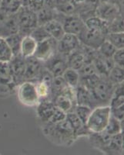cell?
I'll list each match as a JSON object with an SVG mask.
<instances>
[{"mask_svg":"<svg viewBox=\"0 0 124 155\" xmlns=\"http://www.w3.org/2000/svg\"><path fill=\"white\" fill-rule=\"evenodd\" d=\"M0 2H1V0H0Z\"/></svg>","mask_w":124,"mask_h":155,"instance_id":"obj_36","label":"cell"},{"mask_svg":"<svg viewBox=\"0 0 124 155\" xmlns=\"http://www.w3.org/2000/svg\"><path fill=\"white\" fill-rule=\"evenodd\" d=\"M81 44L78 37L73 34H65L57 43V51L67 57L80 47Z\"/></svg>","mask_w":124,"mask_h":155,"instance_id":"obj_14","label":"cell"},{"mask_svg":"<svg viewBox=\"0 0 124 155\" xmlns=\"http://www.w3.org/2000/svg\"><path fill=\"white\" fill-rule=\"evenodd\" d=\"M67 120L70 123L73 130L75 137L77 138L82 136H89L90 131L88 130L86 124H84L76 115L74 112L67 113Z\"/></svg>","mask_w":124,"mask_h":155,"instance_id":"obj_18","label":"cell"},{"mask_svg":"<svg viewBox=\"0 0 124 155\" xmlns=\"http://www.w3.org/2000/svg\"><path fill=\"white\" fill-rule=\"evenodd\" d=\"M110 114L119 121H123L124 116V95L123 83L115 87L112 97L109 102Z\"/></svg>","mask_w":124,"mask_h":155,"instance_id":"obj_5","label":"cell"},{"mask_svg":"<svg viewBox=\"0 0 124 155\" xmlns=\"http://www.w3.org/2000/svg\"><path fill=\"white\" fill-rule=\"evenodd\" d=\"M37 47V42L31 35L23 37L20 46V54L24 58L34 56Z\"/></svg>","mask_w":124,"mask_h":155,"instance_id":"obj_21","label":"cell"},{"mask_svg":"<svg viewBox=\"0 0 124 155\" xmlns=\"http://www.w3.org/2000/svg\"><path fill=\"white\" fill-rule=\"evenodd\" d=\"M13 57V54L4 38H0V62L9 63Z\"/></svg>","mask_w":124,"mask_h":155,"instance_id":"obj_28","label":"cell"},{"mask_svg":"<svg viewBox=\"0 0 124 155\" xmlns=\"http://www.w3.org/2000/svg\"><path fill=\"white\" fill-rule=\"evenodd\" d=\"M114 65L123 68L124 64V49H117L112 57Z\"/></svg>","mask_w":124,"mask_h":155,"instance_id":"obj_34","label":"cell"},{"mask_svg":"<svg viewBox=\"0 0 124 155\" xmlns=\"http://www.w3.org/2000/svg\"><path fill=\"white\" fill-rule=\"evenodd\" d=\"M58 41L52 37L37 42V47L34 56L41 62H45L57 52Z\"/></svg>","mask_w":124,"mask_h":155,"instance_id":"obj_7","label":"cell"},{"mask_svg":"<svg viewBox=\"0 0 124 155\" xmlns=\"http://www.w3.org/2000/svg\"><path fill=\"white\" fill-rule=\"evenodd\" d=\"M43 66L54 78L60 77L68 68L67 57L63 56L57 51L49 60L43 62Z\"/></svg>","mask_w":124,"mask_h":155,"instance_id":"obj_11","label":"cell"},{"mask_svg":"<svg viewBox=\"0 0 124 155\" xmlns=\"http://www.w3.org/2000/svg\"><path fill=\"white\" fill-rule=\"evenodd\" d=\"M49 36L56 41H60L65 34L62 23L56 19H53L42 25Z\"/></svg>","mask_w":124,"mask_h":155,"instance_id":"obj_19","label":"cell"},{"mask_svg":"<svg viewBox=\"0 0 124 155\" xmlns=\"http://www.w3.org/2000/svg\"><path fill=\"white\" fill-rule=\"evenodd\" d=\"M16 14L19 34L22 36L30 35L33 30L39 26L37 12L29 6H23L19 9Z\"/></svg>","mask_w":124,"mask_h":155,"instance_id":"obj_3","label":"cell"},{"mask_svg":"<svg viewBox=\"0 0 124 155\" xmlns=\"http://www.w3.org/2000/svg\"><path fill=\"white\" fill-rule=\"evenodd\" d=\"M16 91L17 92L18 99L23 106L35 107L40 102L36 92V83L33 81H23L16 87Z\"/></svg>","mask_w":124,"mask_h":155,"instance_id":"obj_4","label":"cell"},{"mask_svg":"<svg viewBox=\"0 0 124 155\" xmlns=\"http://www.w3.org/2000/svg\"><path fill=\"white\" fill-rule=\"evenodd\" d=\"M36 107L37 116L39 121L42 123V125L50 123L57 109L54 103L49 99L41 100Z\"/></svg>","mask_w":124,"mask_h":155,"instance_id":"obj_16","label":"cell"},{"mask_svg":"<svg viewBox=\"0 0 124 155\" xmlns=\"http://www.w3.org/2000/svg\"><path fill=\"white\" fill-rule=\"evenodd\" d=\"M59 21L62 23L65 34L79 36L86 27L85 22L79 15L73 14L68 16L63 15V19Z\"/></svg>","mask_w":124,"mask_h":155,"instance_id":"obj_10","label":"cell"},{"mask_svg":"<svg viewBox=\"0 0 124 155\" xmlns=\"http://www.w3.org/2000/svg\"><path fill=\"white\" fill-rule=\"evenodd\" d=\"M16 89V86L12 81L9 64L0 62V96H7Z\"/></svg>","mask_w":124,"mask_h":155,"instance_id":"obj_12","label":"cell"},{"mask_svg":"<svg viewBox=\"0 0 124 155\" xmlns=\"http://www.w3.org/2000/svg\"><path fill=\"white\" fill-rule=\"evenodd\" d=\"M100 1H103V2H107L109 3L114 4V5L119 6L122 9V5L123 4V0H100Z\"/></svg>","mask_w":124,"mask_h":155,"instance_id":"obj_35","label":"cell"},{"mask_svg":"<svg viewBox=\"0 0 124 155\" xmlns=\"http://www.w3.org/2000/svg\"><path fill=\"white\" fill-rule=\"evenodd\" d=\"M122 130H123V121H119L111 116L108 124L103 132L109 136H114L122 134Z\"/></svg>","mask_w":124,"mask_h":155,"instance_id":"obj_24","label":"cell"},{"mask_svg":"<svg viewBox=\"0 0 124 155\" xmlns=\"http://www.w3.org/2000/svg\"><path fill=\"white\" fill-rule=\"evenodd\" d=\"M19 32L16 14H8L0 10V38H6Z\"/></svg>","mask_w":124,"mask_h":155,"instance_id":"obj_9","label":"cell"},{"mask_svg":"<svg viewBox=\"0 0 124 155\" xmlns=\"http://www.w3.org/2000/svg\"><path fill=\"white\" fill-rule=\"evenodd\" d=\"M123 32V16L120 15L109 23V33Z\"/></svg>","mask_w":124,"mask_h":155,"instance_id":"obj_32","label":"cell"},{"mask_svg":"<svg viewBox=\"0 0 124 155\" xmlns=\"http://www.w3.org/2000/svg\"><path fill=\"white\" fill-rule=\"evenodd\" d=\"M77 37L82 45L89 49L97 51L100 45L106 41L107 36L101 34L100 32L89 30L86 27L81 32V34Z\"/></svg>","mask_w":124,"mask_h":155,"instance_id":"obj_6","label":"cell"},{"mask_svg":"<svg viewBox=\"0 0 124 155\" xmlns=\"http://www.w3.org/2000/svg\"><path fill=\"white\" fill-rule=\"evenodd\" d=\"M62 78L68 86L73 88H76L79 84L80 77L78 71L74 70L70 68H67L63 74H62Z\"/></svg>","mask_w":124,"mask_h":155,"instance_id":"obj_22","label":"cell"},{"mask_svg":"<svg viewBox=\"0 0 124 155\" xmlns=\"http://www.w3.org/2000/svg\"><path fill=\"white\" fill-rule=\"evenodd\" d=\"M22 5L21 0H1L0 10L8 14H16Z\"/></svg>","mask_w":124,"mask_h":155,"instance_id":"obj_23","label":"cell"},{"mask_svg":"<svg viewBox=\"0 0 124 155\" xmlns=\"http://www.w3.org/2000/svg\"><path fill=\"white\" fill-rule=\"evenodd\" d=\"M92 109L86 106H81V105H76L74 109V113H76L78 118L84 124H86L88 118L90 115Z\"/></svg>","mask_w":124,"mask_h":155,"instance_id":"obj_31","label":"cell"},{"mask_svg":"<svg viewBox=\"0 0 124 155\" xmlns=\"http://www.w3.org/2000/svg\"><path fill=\"white\" fill-rule=\"evenodd\" d=\"M108 79L112 84L114 85H118L119 84L123 83L124 79V73L123 68L118 67V66L114 65L112 68L109 71Z\"/></svg>","mask_w":124,"mask_h":155,"instance_id":"obj_26","label":"cell"},{"mask_svg":"<svg viewBox=\"0 0 124 155\" xmlns=\"http://www.w3.org/2000/svg\"><path fill=\"white\" fill-rule=\"evenodd\" d=\"M25 61H26V70L24 74V81H30L36 82L43 69V63L33 56L25 58Z\"/></svg>","mask_w":124,"mask_h":155,"instance_id":"obj_15","label":"cell"},{"mask_svg":"<svg viewBox=\"0 0 124 155\" xmlns=\"http://www.w3.org/2000/svg\"><path fill=\"white\" fill-rule=\"evenodd\" d=\"M30 35L35 39L36 42H39V41H43L45 39L48 38V37H50L49 34L46 33L45 29L43 28V27L40 26V25H39L36 28L34 29L33 32L30 34Z\"/></svg>","mask_w":124,"mask_h":155,"instance_id":"obj_33","label":"cell"},{"mask_svg":"<svg viewBox=\"0 0 124 155\" xmlns=\"http://www.w3.org/2000/svg\"><path fill=\"white\" fill-rule=\"evenodd\" d=\"M9 67L12 75V81L17 87L24 81V74L26 70V61L21 54L13 56L9 62Z\"/></svg>","mask_w":124,"mask_h":155,"instance_id":"obj_13","label":"cell"},{"mask_svg":"<svg viewBox=\"0 0 124 155\" xmlns=\"http://www.w3.org/2000/svg\"><path fill=\"white\" fill-rule=\"evenodd\" d=\"M110 108L107 106H98L93 108L86 122V126L91 134H100L104 131L110 119Z\"/></svg>","mask_w":124,"mask_h":155,"instance_id":"obj_2","label":"cell"},{"mask_svg":"<svg viewBox=\"0 0 124 155\" xmlns=\"http://www.w3.org/2000/svg\"><path fill=\"white\" fill-rule=\"evenodd\" d=\"M96 16L110 23L113 19L122 15V9L114 4L100 1L95 9Z\"/></svg>","mask_w":124,"mask_h":155,"instance_id":"obj_8","label":"cell"},{"mask_svg":"<svg viewBox=\"0 0 124 155\" xmlns=\"http://www.w3.org/2000/svg\"><path fill=\"white\" fill-rule=\"evenodd\" d=\"M116 50L117 49H116L110 43H109L107 41H105L100 45V48H98L97 52L99 54L104 58H112L113 55Z\"/></svg>","mask_w":124,"mask_h":155,"instance_id":"obj_30","label":"cell"},{"mask_svg":"<svg viewBox=\"0 0 124 155\" xmlns=\"http://www.w3.org/2000/svg\"><path fill=\"white\" fill-rule=\"evenodd\" d=\"M23 37V36H22L20 34L16 33L5 38V41L7 42L8 45L12 50L13 56L20 54V46H21Z\"/></svg>","mask_w":124,"mask_h":155,"instance_id":"obj_25","label":"cell"},{"mask_svg":"<svg viewBox=\"0 0 124 155\" xmlns=\"http://www.w3.org/2000/svg\"><path fill=\"white\" fill-rule=\"evenodd\" d=\"M36 88L39 95V98L41 100L49 99L50 96V85L45 81H36Z\"/></svg>","mask_w":124,"mask_h":155,"instance_id":"obj_29","label":"cell"},{"mask_svg":"<svg viewBox=\"0 0 124 155\" xmlns=\"http://www.w3.org/2000/svg\"><path fill=\"white\" fill-rule=\"evenodd\" d=\"M42 130L48 138L58 144L70 145L76 139L67 118L57 124L42 125Z\"/></svg>","mask_w":124,"mask_h":155,"instance_id":"obj_1","label":"cell"},{"mask_svg":"<svg viewBox=\"0 0 124 155\" xmlns=\"http://www.w3.org/2000/svg\"><path fill=\"white\" fill-rule=\"evenodd\" d=\"M86 27L88 29L100 32L107 36L109 34V23L96 16V15L90 16L84 20Z\"/></svg>","mask_w":124,"mask_h":155,"instance_id":"obj_20","label":"cell"},{"mask_svg":"<svg viewBox=\"0 0 124 155\" xmlns=\"http://www.w3.org/2000/svg\"><path fill=\"white\" fill-rule=\"evenodd\" d=\"M106 41L112 44L116 49H124V33H109Z\"/></svg>","mask_w":124,"mask_h":155,"instance_id":"obj_27","label":"cell"},{"mask_svg":"<svg viewBox=\"0 0 124 155\" xmlns=\"http://www.w3.org/2000/svg\"><path fill=\"white\" fill-rule=\"evenodd\" d=\"M75 90L76 105L88 106L92 109L98 106L97 102L93 98L90 91L86 87H85L82 84H79Z\"/></svg>","mask_w":124,"mask_h":155,"instance_id":"obj_17","label":"cell"}]
</instances>
